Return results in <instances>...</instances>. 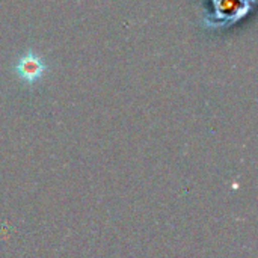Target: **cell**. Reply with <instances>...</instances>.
<instances>
[{
	"instance_id": "cell-1",
	"label": "cell",
	"mask_w": 258,
	"mask_h": 258,
	"mask_svg": "<svg viewBox=\"0 0 258 258\" xmlns=\"http://www.w3.org/2000/svg\"><path fill=\"white\" fill-rule=\"evenodd\" d=\"M47 70L44 59L33 50H26L15 63V73L18 79L26 85H33L39 82Z\"/></svg>"
},
{
	"instance_id": "cell-2",
	"label": "cell",
	"mask_w": 258,
	"mask_h": 258,
	"mask_svg": "<svg viewBox=\"0 0 258 258\" xmlns=\"http://www.w3.org/2000/svg\"><path fill=\"white\" fill-rule=\"evenodd\" d=\"M252 2L254 0H213L215 14L212 21H216L215 24L218 26H224L225 21H237L248 12Z\"/></svg>"
}]
</instances>
